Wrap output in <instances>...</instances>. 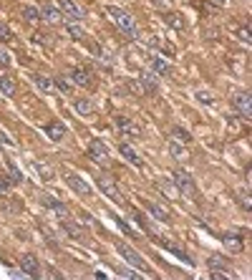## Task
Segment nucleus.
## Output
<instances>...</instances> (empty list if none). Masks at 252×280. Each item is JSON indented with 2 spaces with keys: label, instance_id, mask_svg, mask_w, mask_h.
<instances>
[{
  "label": "nucleus",
  "instance_id": "1",
  "mask_svg": "<svg viewBox=\"0 0 252 280\" xmlns=\"http://www.w3.org/2000/svg\"><path fill=\"white\" fill-rule=\"evenodd\" d=\"M109 15H111V20L116 23V28H119L121 33H126V35H136V33H139V28H136V20H134V15H131V13H126L124 8L109 5Z\"/></svg>",
  "mask_w": 252,
  "mask_h": 280
},
{
  "label": "nucleus",
  "instance_id": "2",
  "mask_svg": "<svg viewBox=\"0 0 252 280\" xmlns=\"http://www.w3.org/2000/svg\"><path fill=\"white\" fill-rule=\"evenodd\" d=\"M172 182H174L177 192H182L184 197H189V199H194V197H197V187H194V179H192V174H189V172H184V169H174V172H172Z\"/></svg>",
  "mask_w": 252,
  "mask_h": 280
},
{
  "label": "nucleus",
  "instance_id": "3",
  "mask_svg": "<svg viewBox=\"0 0 252 280\" xmlns=\"http://www.w3.org/2000/svg\"><path fill=\"white\" fill-rule=\"evenodd\" d=\"M116 250H119V255H121V258H124L126 263H129V265H134V268H139V270H144V273L149 270V265L144 263V258H141V255H139V253H136V250H134L131 245H126V243H119V245H116Z\"/></svg>",
  "mask_w": 252,
  "mask_h": 280
},
{
  "label": "nucleus",
  "instance_id": "4",
  "mask_svg": "<svg viewBox=\"0 0 252 280\" xmlns=\"http://www.w3.org/2000/svg\"><path fill=\"white\" fill-rule=\"evenodd\" d=\"M96 184H99V189H101L106 197H111V199H114L116 205H126V199H124L121 189L116 187V182H114L111 177H106V174H104V177H99V179H96Z\"/></svg>",
  "mask_w": 252,
  "mask_h": 280
},
{
  "label": "nucleus",
  "instance_id": "5",
  "mask_svg": "<svg viewBox=\"0 0 252 280\" xmlns=\"http://www.w3.org/2000/svg\"><path fill=\"white\" fill-rule=\"evenodd\" d=\"M40 10V20H46V23H51V25H61L66 18H63V13H61V8L56 5V3H51V0H43V5L38 8Z\"/></svg>",
  "mask_w": 252,
  "mask_h": 280
},
{
  "label": "nucleus",
  "instance_id": "6",
  "mask_svg": "<svg viewBox=\"0 0 252 280\" xmlns=\"http://www.w3.org/2000/svg\"><path fill=\"white\" fill-rule=\"evenodd\" d=\"M89 156L94 159V162L99 164V167H111V154L106 151V146H104V141H99V139H94L91 144H89Z\"/></svg>",
  "mask_w": 252,
  "mask_h": 280
},
{
  "label": "nucleus",
  "instance_id": "7",
  "mask_svg": "<svg viewBox=\"0 0 252 280\" xmlns=\"http://www.w3.org/2000/svg\"><path fill=\"white\" fill-rule=\"evenodd\" d=\"M116 132L121 137H126V139H139V134H141L139 124L131 122L129 116H116Z\"/></svg>",
  "mask_w": 252,
  "mask_h": 280
},
{
  "label": "nucleus",
  "instance_id": "8",
  "mask_svg": "<svg viewBox=\"0 0 252 280\" xmlns=\"http://www.w3.org/2000/svg\"><path fill=\"white\" fill-rule=\"evenodd\" d=\"M232 106H235V111H237L240 116L250 119V116H252V101H250V91H237V94L232 96Z\"/></svg>",
  "mask_w": 252,
  "mask_h": 280
},
{
  "label": "nucleus",
  "instance_id": "9",
  "mask_svg": "<svg viewBox=\"0 0 252 280\" xmlns=\"http://www.w3.org/2000/svg\"><path fill=\"white\" fill-rule=\"evenodd\" d=\"M68 81L71 84H76V86H83V89H89L91 84H94V76H91V71H86V68H71L68 71Z\"/></svg>",
  "mask_w": 252,
  "mask_h": 280
},
{
  "label": "nucleus",
  "instance_id": "10",
  "mask_svg": "<svg viewBox=\"0 0 252 280\" xmlns=\"http://www.w3.org/2000/svg\"><path fill=\"white\" fill-rule=\"evenodd\" d=\"M144 207L149 210V215H151L156 222H172V212L166 210L164 205H159V202H151V199H144Z\"/></svg>",
  "mask_w": 252,
  "mask_h": 280
},
{
  "label": "nucleus",
  "instance_id": "11",
  "mask_svg": "<svg viewBox=\"0 0 252 280\" xmlns=\"http://www.w3.org/2000/svg\"><path fill=\"white\" fill-rule=\"evenodd\" d=\"M66 182H68V187L76 192V194H81V197H89L94 189H91V184L83 179L81 174H66Z\"/></svg>",
  "mask_w": 252,
  "mask_h": 280
},
{
  "label": "nucleus",
  "instance_id": "12",
  "mask_svg": "<svg viewBox=\"0 0 252 280\" xmlns=\"http://www.w3.org/2000/svg\"><path fill=\"white\" fill-rule=\"evenodd\" d=\"M58 8H61V13H63L66 20H71V23H73V20H76V23L83 20V10H81L78 3H73V0H61Z\"/></svg>",
  "mask_w": 252,
  "mask_h": 280
},
{
  "label": "nucleus",
  "instance_id": "13",
  "mask_svg": "<svg viewBox=\"0 0 252 280\" xmlns=\"http://www.w3.org/2000/svg\"><path fill=\"white\" fill-rule=\"evenodd\" d=\"M20 270H23V275H28V278H38L40 275V263H38V258L35 255H23L20 258Z\"/></svg>",
  "mask_w": 252,
  "mask_h": 280
},
{
  "label": "nucleus",
  "instance_id": "14",
  "mask_svg": "<svg viewBox=\"0 0 252 280\" xmlns=\"http://www.w3.org/2000/svg\"><path fill=\"white\" fill-rule=\"evenodd\" d=\"M139 86H141L146 94H156V89H159L156 73H154V71H141V73H139Z\"/></svg>",
  "mask_w": 252,
  "mask_h": 280
},
{
  "label": "nucleus",
  "instance_id": "15",
  "mask_svg": "<svg viewBox=\"0 0 252 280\" xmlns=\"http://www.w3.org/2000/svg\"><path fill=\"white\" fill-rule=\"evenodd\" d=\"M119 154H121L131 167H141V164H144V162H141V156L134 151V146H131V144H121V146H119Z\"/></svg>",
  "mask_w": 252,
  "mask_h": 280
},
{
  "label": "nucleus",
  "instance_id": "16",
  "mask_svg": "<svg viewBox=\"0 0 252 280\" xmlns=\"http://www.w3.org/2000/svg\"><path fill=\"white\" fill-rule=\"evenodd\" d=\"M169 154L177 159V162H187V159H189V149H187V144H182V141H177V139H172V141H169Z\"/></svg>",
  "mask_w": 252,
  "mask_h": 280
},
{
  "label": "nucleus",
  "instance_id": "17",
  "mask_svg": "<svg viewBox=\"0 0 252 280\" xmlns=\"http://www.w3.org/2000/svg\"><path fill=\"white\" fill-rule=\"evenodd\" d=\"M40 199H43V205L48 207V210H53V212H58L61 217H66L68 215V207L61 202V199H56V197H51V194H43V197H40Z\"/></svg>",
  "mask_w": 252,
  "mask_h": 280
},
{
  "label": "nucleus",
  "instance_id": "18",
  "mask_svg": "<svg viewBox=\"0 0 252 280\" xmlns=\"http://www.w3.org/2000/svg\"><path fill=\"white\" fill-rule=\"evenodd\" d=\"M222 243H225V248L230 250V253H242V237L237 235V232H227L225 237H222Z\"/></svg>",
  "mask_w": 252,
  "mask_h": 280
},
{
  "label": "nucleus",
  "instance_id": "19",
  "mask_svg": "<svg viewBox=\"0 0 252 280\" xmlns=\"http://www.w3.org/2000/svg\"><path fill=\"white\" fill-rule=\"evenodd\" d=\"M33 81H35V86L43 91V94H56V91H58V89H56V81H53V78H48V76H40V73H38Z\"/></svg>",
  "mask_w": 252,
  "mask_h": 280
},
{
  "label": "nucleus",
  "instance_id": "20",
  "mask_svg": "<svg viewBox=\"0 0 252 280\" xmlns=\"http://www.w3.org/2000/svg\"><path fill=\"white\" fill-rule=\"evenodd\" d=\"M76 111L81 114V116H91L94 111H96V106H94V101H89V99H76Z\"/></svg>",
  "mask_w": 252,
  "mask_h": 280
},
{
  "label": "nucleus",
  "instance_id": "21",
  "mask_svg": "<svg viewBox=\"0 0 252 280\" xmlns=\"http://www.w3.org/2000/svg\"><path fill=\"white\" fill-rule=\"evenodd\" d=\"M63 230H66L73 240H81V243H86V232H83L78 225H73V222H66V220H63Z\"/></svg>",
  "mask_w": 252,
  "mask_h": 280
},
{
  "label": "nucleus",
  "instance_id": "22",
  "mask_svg": "<svg viewBox=\"0 0 252 280\" xmlns=\"http://www.w3.org/2000/svg\"><path fill=\"white\" fill-rule=\"evenodd\" d=\"M46 134H48L51 141H61L66 137V127L63 124H51V127H46Z\"/></svg>",
  "mask_w": 252,
  "mask_h": 280
},
{
  "label": "nucleus",
  "instance_id": "23",
  "mask_svg": "<svg viewBox=\"0 0 252 280\" xmlns=\"http://www.w3.org/2000/svg\"><path fill=\"white\" fill-rule=\"evenodd\" d=\"M151 71H154L156 76H166V73H169L172 68H169V63H166L164 58H159V56H154V58H151Z\"/></svg>",
  "mask_w": 252,
  "mask_h": 280
},
{
  "label": "nucleus",
  "instance_id": "24",
  "mask_svg": "<svg viewBox=\"0 0 252 280\" xmlns=\"http://www.w3.org/2000/svg\"><path fill=\"white\" fill-rule=\"evenodd\" d=\"M15 81H13V78L10 76H0V91H3L5 96H15Z\"/></svg>",
  "mask_w": 252,
  "mask_h": 280
},
{
  "label": "nucleus",
  "instance_id": "25",
  "mask_svg": "<svg viewBox=\"0 0 252 280\" xmlns=\"http://www.w3.org/2000/svg\"><path fill=\"white\" fill-rule=\"evenodd\" d=\"M161 245H164L166 250H169V253H174L177 258H182V263H187V265H194V263H192V258H189V255L182 250V248H177V245H172V243H166V240H161Z\"/></svg>",
  "mask_w": 252,
  "mask_h": 280
},
{
  "label": "nucleus",
  "instance_id": "26",
  "mask_svg": "<svg viewBox=\"0 0 252 280\" xmlns=\"http://www.w3.org/2000/svg\"><path fill=\"white\" fill-rule=\"evenodd\" d=\"M209 278H212V280H232L235 273L225 270V268H209Z\"/></svg>",
  "mask_w": 252,
  "mask_h": 280
},
{
  "label": "nucleus",
  "instance_id": "27",
  "mask_svg": "<svg viewBox=\"0 0 252 280\" xmlns=\"http://www.w3.org/2000/svg\"><path fill=\"white\" fill-rule=\"evenodd\" d=\"M66 33L73 38V41H83V38H86V33H83V28L78 23H66Z\"/></svg>",
  "mask_w": 252,
  "mask_h": 280
},
{
  "label": "nucleus",
  "instance_id": "28",
  "mask_svg": "<svg viewBox=\"0 0 252 280\" xmlns=\"http://www.w3.org/2000/svg\"><path fill=\"white\" fill-rule=\"evenodd\" d=\"M23 18H25L28 23H38V20H40V10L33 8V5H28V8H23Z\"/></svg>",
  "mask_w": 252,
  "mask_h": 280
},
{
  "label": "nucleus",
  "instance_id": "29",
  "mask_svg": "<svg viewBox=\"0 0 252 280\" xmlns=\"http://www.w3.org/2000/svg\"><path fill=\"white\" fill-rule=\"evenodd\" d=\"M10 38H13V30L8 28V23H3V20H0V43H8Z\"/></svg>",
  "mask_w": 252,
  "mask_h": 280
},
{
  "label": "nucleus",
  "instance_id": "30",
  "mask_svg": "<svg viewBox=\"0 0 252 280\" xmlns=\"http://www.w3.org/2000/svg\"><path fill=\"white\" fill-rule=\"evenodd\" d=\"M10 189H13L10 177H0V197H8V194H10Z\"/></svg>",
  "mask_w": 252,
  "mask_h": 280
},
{
  "label": "nucleus",
  "instance_id": "31",
  "mask_svg": "<svg viewBox=\"0 0 252 280\" xmlns=\"http://www.w3.org/2000/svg\"><path fill=\"white\" fill-rule=\"evenodd\" d=\"M237 35H240L242 43H250V41H252V35H250V28H247V25H240V28H237Z\"/></svg>",
  "mask_w": 252,
  "mask_h": 280
},
{
  "label": "nucleus",
  "instance_id": "32",
  "mask_svg": "<svg viewBox=\"0 0 252 280\" xmlns=\"http://www.w3.org/2000/svg\"><path fill=\"white\" fill-rule=\"evenodd\" d=\"M197 101L204 104V106H212V94L209 91H197Z\"/></svg>",
  "mask_w": 252,
  "mask_h": 280
},
{
  "label": "nucleus",
  "instance_id": "33",
  "mask_svg": "<svg viewBox=\"0 0 252 280\" xmlns=\"http://www.w3.org/2000/svg\"><path fill=\"white\" fill-rule=\"evenodd\" d=\"M207 265H209V268H225V265H227V260H225V258H217V255H212V258L207 260Z\"/></svg>",
  "mask_w": 252,
  "mask_h": 280
},
{
  "label": "nucleus",
  "instance_id": "34",
  "mask_svg": "<svg viewBox=\"0 0 252 280\" xmlns=\"http://www.w3.org/2000/svg\"><path fill=\"white\" fill-rule=\"evenodd\" d=\"M53 81H56V89H58V91H63V94L71 91V84L66 81V78H53Z\"/></svg>",
  "mask_w": 252,
  "mask_h": 280
},
{
  "label": "nucleus",
  "instance_id": "35",
  "mask_svg": "<svg viewBox=\"0 0 252 280\" xmlns=\"http://www.w3.org/2000/svg\"><path fill=\"white\" fill-rule=\"evenodd\" d=\"M166 25H172V28H184V23H182L179 15H166Z\"/></svg>",
  "mask_w": 252,
  "mask_h": 280
},
{
  "label": "nucleus",
  "instance_id": "36",
  "mask_svg": "<svg viewBox=\"0 0 252 280\" xmlns=\"http://www.w3.org/2000/svg\"><path fill=\"white\" fill-rule=\"evenodd\" d=\"M174 139H182V144H189V141H192V137H189L184 129H174Z\"/></svg>",
  "mask_w": 252,
  "mask_h": 280
},
{
  "label": "nucleus",
  "instance_id": "37",
  "mask_svg": "<svg viewBox=\"0 0 252 280\" xmlns=\"http://www.w3.org/2000/svg\"><path fill=\"white\" fill-rule=\"evenodd\" d=\"M8 66H10V56H8L3 48H0V71H5Z\"/></svg>",
  "mask_w": 252,
  "mask_h": 280
},
{
  "label": "nucleus",
  "instance_id": "38",
  "mask_svg": "<svg viewBox=\"0 0 252 280\" xmlns=\"http://www.w3.org/2000/svg\"><path fill=\"white\" fill-rule=\"evenodd\" d=\"M8 172H10V182L13 184H18V182H23V174L15 169V167H8Z\"/></svg>",
  "mask_w": 252,
  "mask_h": 280
},
{
  "label": "nucleus",
  "instance_id": "39",
  "mask_svg": "<svg viewBox=\"0 0 252 280\" xmlns=\"http://www.w3.org/2000/svg\"><path fill=\"white\" fill-rule=\"evenodd\" d=\"M116 222H119V227H121V230H124V232H126V235H136V232H134V230H131V227H129V225H126V222H124V220H119V217H116Z\"/></svg>",
  "mask_w": 252,
  "mask_h": 280
},
{
  "label": "nucleus",
  "instance_id": "40",
  "mask_svg": "<svg viewBox=\"0 0 252 280\" xmlns=\"http://www.w3.org/2000/svg\"><path fill=\"white\" fill-rule=\"evenodd\" d=\"M116 273H119V275H124V278H136V273H131V270H124V268H119Z\"/></svg>",
  "mask_w": 252,
  "mask_h": 280
},
{
  "label": "nucleus",
  "instance_id": "41",
  "mask_svg": "<svg viewBox=\"0 0 252 280\" xmlns=\"http://www.w3.org/2000/svg\"><path fill=\"white\" fill-rule=\"evenodd\" d=\"M0 141H3V144H5V146H13V141H10V139H8V134H0Z\"/></svg>",
  "mask_w": 252,
  "mask_h": 280
},
{
  "label": "nucleus",
  "instance_id": "42",
  "mask_svg": "<svg viewBox=\"0 0 252 280\" xmlns=\"http://www.w3.org/2000/svg\"><path fill=\"white\" fill-rule=\"evenodd\" d=\"M242 207H245V210H250V197H247V194L242 197Z\"/></svg>",
  "mask_w": 252,
  "mask_h": 280
}]
</instances>
